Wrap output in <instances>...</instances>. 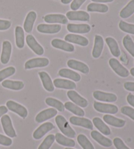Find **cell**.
Returning a JSON list of instances; mask_svg holds the SVG:
<instances>
[{
  "instance_id": "cell-16",
  "label": "cell",
  "mask_w": 134,
  "mask_h": 149,
  "mask_svg": "<svg viewBox=\"0 0 134 149\" xmlns=\"http://www.w3.org/2000/svg\"><path fill=\"white\" fill-rule=\"evenodd\" d=\"M61 26L58 24H41L37 26V30L40 33L54 34L57 33L61 30Z\"/></svg>"
},
{
  "instance_id": "cell-47",
  "label": "cell",
  "mask_w": 134,
  "mask_h": 149,
  "mask_svg": "<svg viewBox=\"0 0 134 149\" xmlns=\"http://www.w3.org/2000/svg\"><path fill=\"white\" fill-rule=\"evenodd\" d=\"M124 88L130 92H134V82H126L124 84Z\"/></svg>"
},
{
  "instance_id": "cell-29",
  "label": "cell",
  "mask_w": 134,
  "mask_h": 149,
  "mask_svg": "<svg viewBox=\"0 0 134 149\" xmlns=\"http://www.w3.org/2000/svg\"><path fill=\"white\" fill-rule=\"evenodd\" d=\"M107 45L110 49L111 54L114 57H119L120 55V50L116 40L112 37H107L105 39Z\"/></svg>"
},
{
  "instance_id": "cell-19",
  "label": "cell",
  "mask_w": 134,
  "mask_h": 149,
  "mask_svg": "<svg viewBox=\"0 0 134 149\" xmlns=\"http://www.w3.org/2000/svg\"><path fill=\"white\" fill-rule=\"evenodd\" d=\"M64 39H65L66 41L79 45L82 47L87 46L89 43V41H88L87 38L81 36L75 35V34H68L66 36Z\"/></svg>"
},
{
  "instance_id": "cell-41",
  "label": "cell",
  "mask_w": 134,
  "mask_h": 149,
  "mask_svg": "<svg viewBox=\"0 0 134 149\" xmlns=\"http://www.w3.org/2000/svg\"><path fill=\"white\" fill-rule=\"evenodd\" d=\"M15 72L16 70L14 67H8L0 71V82L7 78V77L13 75Z\"/></svg>"
},
{
  "instance_id": "cell-7",
  "label": "cell",
  "mask_w": 134,
  "mask_h": 149,
  "mask_svg": "<svg viewBox=\"0 0 134 149\" xmlns=\"http://www.w3.org/2000/svg\"><path fill=\"white\" fill-rule=\"evenodd\" d=\"M68 20L74 21H88L90 20V15L87 12L83 10H71L66 13Z\"/></svg>"
},
{
  "instance_id": "cell-22",
  "label": "cell",
  "mask_w": 134,
  "mask_h": 149,
  "mask_svg": "<svg viewBox=\"0 0 134 149\" xmlns=\"http://www.w3.org/2000/svg\"><path fill=\"white\" fill-rule=\"evenodd\" d=\"M91 137L103 147H110L112 145V142L111 139L104 137L102 134H101L100 133H99L98 131H96V130H93L91 132Z\"/></svg>"
},
{
  "instance_id": "cell-46",
  "label": "cell",
  "mask_w": 134,
  "mask_h": 149,
  "mask_svg": "<svg viewBox=\"0 0 134 149\" xmlns=\"http://www.w3.org/2000/svg\"><path fill=\"white\" fill-rule=\"evenodd\" d=\"M11 26V22L9 20L0 19V31L7 30L10 28Z\"/></svg>"
},
{
  "instance_id": "cell-39",
  "label": "cell",
  "mask_w": 134,
  "mask_h": 149,
  "mask_svg": "<svg viewBox=\"0 0 134 149\" xmlns=\"http://www.w3.org/2000/svg\"><path fill=\"white\" fill-rule=\"evenodd\" d=\"M55 141V136L52 134L49 135L44 139L38 149H49Z\"/></svg>"
},
{
  "instance_id": "cell-25",
  "label": "cell",
  "mask_w": 134,
  "mask_h": 149,
  "mask_svg": "<svg viewBox=\"0 0 134 149\" xmlns=\"http://www.w3.org/2000/svg\"><path fill=\"white\" fill-rule=\"evenodd\" d=\"M37 18V14L35 11H30L27 15L24 22V29L26 32L30 33L33 30L34 24Z\"/></svg>"
},
{
  "instance_id": "cell-14",
  "label": "cell",
  "mask_w": 134,
  "mask_h": 149,
  "mask_svg": "<svg viewBox=\"0 0 134 149\" xmlns=\"http://www.w3.org/2000/svg\"><path fill=\"white\" fill-rule=\"evenodd\" d=\"M69 122L75 126H79L88 130L93 129V123L89 119L73 116L69 118Z\"/></svg>"
},
{
  "instance_id": "cell-42",
  "label": "cell",
  "mask_w": 134,
  "mask_h": 149,
  "mask_svg": "<svg viewBox=\"0 0 134 149\" xmlns=\"http://www.w3.org/2000/svg\"><path fill=\"white\" fill-rule=\"evenodd\" d=\"M121 113L134 120V109L132 107H128V106L122 107L121 108Z\"/></svg>"
},
{
  "instance_id": "cell-23",
  "label": "cell",
  "mask_w": 134,
  "mask_h": 149,
  "mask_svg": "<svg viewBox=\"0 0 134 149\" xmlns=\"http://www.w3.org/2000/svg\"><path fill=\"white\" fill-rule=\"evenodd\" d=\"M53 84L58 88L73 90L76 88V84L71 81L63 79H56L53 81Z\"/></svg>"
},
{
  "instance_id": "cell-40",
  "label": "cell",
  "mask_w": 134,
  "mask_h": 149,
  "mask_svg": "<svg viewBox=\"0 0 134 149\" xmlns=\"http://www.w3.org/2000/svg\"><path fill=\"white\" fill-rule=\"evenodd\" d=\"M119 26L120 30L124 31V32L134 35V24L127 23L124 22V21L121 20L119 22Z\"/></svg>"
},
{
  "instance_id": "cell-24",
  "label": "cell",
  "mask_w": 134,
  "mask_h": 149,
  "mask_svg": "<svg viewBox=\"0 0 134 149\" xmlns=\"http://www.w3.org/2000/svg\"><path fill=\"white\" fill-rule=\"evenodd\" d=\"M39 76L41 80L44 88L48 92H53L54 90V86L49 74L45 71H41L39 73Z\"/></svg>"
},
{
  "instance_id": "cell-45",
  "label": "cell",
  "mask_w": 134,
  "mask_h": 149,
  "mask_svg": "<svg viewBox=\"0 0 134 149\" xmlns=\"http://www.w3.org/2000/svg\"><path fill=\"white\" fill-rule=\"evenodd\" d=\"M86 1L87 0H73L71 3V9L73 10H78Z\"/></svg>"
},
{
  "instance_id": "cell-28",
  "label": "cell",
  "mask_w": 134,
  "mask_h": 149,
  "mask_svg": "<svg viewBox=\"0 0 134 149\" xmlns=\"http://www.w3.org/2000/svg\"><path fill=\"white\" fill-rule=\"evenodd\" d=\"M93 124L100 131L101 134L105 135H109L111 134V130L100 118L95 117L93 118Z\"/></svg>"
},
{
  "instance_id": "cell-35",
  "label": "cell",
  "mask_w": 134,
  "mask_h": 149,
  "mask_svg": "<svg viewBox=\"0 0 134 149\" xmlns=\"http://www.w3.org/2000/svg\"><path fill=\"white\" fill-rule=\"evenodd\" d=\"M134 13V0H131L120 12V17L122 18H127Z\"/></svg>"
},
{
  "instance_id": "cell-12",
  "label": "cell",
  "mask_w": 134,
  "mask_h": 149,
  "mask_svg": "<svg viewBox=\"0 0 134 149\" xmlns=\"http://www.w3.org/2000/svg\"><path fill=\"white\" fill-rule=\"evenodd\" d=\"M93 96L96 100L105 102H115L117 100V96L112 93H107L99 90L94 92Z\"/></svg>"
},
{
  "instance_id": "cell-38",
  "label": "cell",
  "mask_w": 134,
  "mask_h": 149,
  "mask_svg": "<svg viewBox=\"0 0 134 149\" xmlns=\"http://www.w3.org/2000/svg\"><path fill=\"white\" fill-rule=\"evenodd\" d=\"M77 141L83 149H94L93 145L87 136L83 134H80L77 136Z\"/></svg>"
},
{
  "instance_id": "cell-34",
  "label": "cell",
  "mask_w": 134,
  "mask_h": 149,
  "mask_svg": "<svg viewBox=\"0 0 134 149\" xmlns=\"http://www.w3.org/2000/svg\"><path fill=\"white\" fill-rule=\"evenodd\" d=\"M64 107H65L67 110L71 112L72 113H73L77 116H84L85 114L84 111L82 110V109L79 107L77 105L74 104V103L72 102H66L65 104H64Z\"/></svg>"
},
{
  "instance_id": "cell-36",
  "label": "cell",
  "mask_w": 134,
  "mask_h": 149,
  "mask_svg": "<svg viewBox=\"0 0 134 149\" xmlns=\"http://www.w3.org/2000/svg\"><path fill=\"white\" fill-rule=\"evenodd\" d=\"M45 103L46 104L50 107H52L56 110L59 111L60 112H63L64 111V105L60 101H59L54 98L52 97H47L46 100H45Z\"/></svg>"
},
{
  "instance_id": "cell-31",
  "label": "cell",
  "mask_w": 134,
  "mask_h": 149,
  "mask_svg": "<svg viewBox=\"0 0 134 149\" xmlns=\"http://www.w3.org/2000/svg\"><path fill=\"white\" fill-rule=\"evenodd\" d=\"M15 40L17 47L19 49H22L24 47L25 37L24 31L23 28L18 26L15 28Z\"/></svg>"
},
{
  "instance_id": "cell-4",
  "label": "cell",
  "mask_w": 134,
  "mask_h": 149,
  "mask_svg": "<svg viewBox=\"0 0 134 149\" xmlns=\"http://www.w3.org/2000/svg\"><path fill=\"white\" fill-rule=\"evenodd\" d=\"M1 122L3 131L7 136L12 138L17 136L15 130L13 126L11 119L9 115L4 114L3 116H2L1 118Z\"/></svg>"
},
{
  "instance_id": "cell-37",
  "label": "cell",
  "mask_w": 134,
  "mask_h": 149,
  "mask_svg": "<svg viewBox=\"0 0 134 149\" xmlns=\"http://www.w3.org/2000/svg\"><path fill=\"white\" fill-rule=\"evenodd\" d=\"M123 45H124L126 50L130 53V54L134 57V42L130 36H126L123 38Z\"/></svg>"
},
{
  "instance_id": "cell-43",
  "label": "cell",
  "mask_w": 134,
  "mask_h": 149,
  "mask_svg": "<svg viewBox=\"0 0 134 149\" xmlns=\"http://www.w3.org/2000/svg\"><path fill=\"white\" fill-rule=\"evenodd\" d=\"M113 144L117 149H130L124 144L123 141L119 137H116L113 139Z\"/></svg>"
},
{
  "instance_id": "cell-6",
  "label": "cell",
  "mask_w": 134,
  "mask_h": 149,
  "mask_svg": "<svg viewBox=\"0 0 134 149\" xmlns=\"http://www.w3.org/2000/svg\"><path fill=\"white\" fill-rule=\"evenodd\" d=\"M49 64V60L46 58H32L27 61L25 63L26 70L36 68H44Z\"/></svg>"
},
{
  "instance_id": "cell-13",
  "label": "cell",
  "mask_w": 134,
  "mask_h": 149,
  "mask_svg": "<svg viewBox=\"0 0 134 149\" xmlns=\"http://www.w3.org/2000/svg\"><path fill=\"white\" fill-rule=\"evenodd\" d=\"M67 30L69 32L74 33H87L90 31L91 27L87 24H68L67 26Z\"/></svg>"
},
{
  "instance_id": "cell-27",
  "label": "cell",
  "mask_w": 134,
  "mask_h": 149,
  "mask_svg": "<svg viewBox=\"0 0 134 149\" xmlns=\"http://www.w3.org/2000/svg\"><path fill=\"white\" fill-rule=\"evenodd\" d=\"M58 74L61 77L68 78L75 82L80 81V79H81V77H80V75L79 73H77L75 71H73L71 70H69V69L66 68L61 69L59 71Z\"/></svg>"
},
{
  "instance_id": "cell-3",
  "label": "cell",
  "mask_w": 134,
  "mask_h": 149,
  "mask_svg": "<svg viewBox=\"0 0 134 149\" xmlns=\"http://www.w3.org/2000/svg\"><path fill=\"white\" fill-rule=\"evenodd\" d=\"M94 108L96 111L101 113L114 114L117 113L118 111H119V109L116 105L97 102L94 103Z\"/></svg>"
},
{
  "instance_id": "cell-32",
  "label": "cell",
  "mask_w": 134,
  "mask_h": 149,
  "mask_svg": "<svg viewBox=\"0 0 134 149\" xmlns=\"http://www.w3.org/2000/svg\"><path fill=\"white\" fill-rule=\"evenodd\" d=\"M55 140L56 141L58 144H60L64 147H74L75 146V141L69 139V138L66 137L60 133H58L55 135Z\"/></svg>"
},
{
  "instance_id": "cell-20",
  "label": "cell",
  "mask_w": 134,
  "mask_h": 149,
  "mask_svg": "<svg viewBox=\"0 0 134 149\" xmlns=\"http://www.w3.org/2000/svg\"><path fill=\"white\" fill-rule=\"evenodd\" d=\"M44 20L47 23L49 24H66L68 23V18L65 15L61 14H49L45 16Z\"/></svg>"
},
{
  "instance_id": "cell-9",
  "label": "cell",
  "mask_w": 134,
  "mask_h": 149,
  "mask_svg": "<svg viewBox=\"0 0 134 149\" xmlns=\"http://www.w3.org/2000/svg\"><path fill=\"white\" fill-rule=\"evenodd\" d=\"M26 41L27 45H28V47L30 48L37 55L41 56L44 54L43 48L41 46V45L39 44V42L37 41V40L33 36H27Z\"/></svg>"
},
{
  "instance_id": "cell-51",
  "label": "cell",
  "mask_w": 134,
  "mask_h": 149,
  "mask_svg": "<svg viewBox=\"0 0 134 149\" xmlns=\"http://www.w3.org/2000/svg\"><path fill=\"white\" fill-rule=\"evenodd\" d=\"M72 1H73V0H61V2L63 4L66 5V4L70 3H71Z\"/></svg>"
},
{
  "instance_id": "cell-8",
  "label": "cell",
  "mask_w": 134,
  "mask_h": 149,
  "mask_svg": "<svg viewBox=\"0 0 134 149\" xmlns=\"http://www.w3.org/2000/svg\"><path fill=\"white\" fill-rule=\"evenodd\" d=\"M54 128V126L51 122H46L41 124L38 128L35 130L33 134V137L35 139H40L44 136V135L52 129Z\"/></svg>"
},
{
  "instance_id": "cell-49",
  "label": "cell",
  "mask_w": 134,
  "mask_h": 149,
  "mask_svg": "<svg viewBox=\"0 0 134 149\" xmlns=\"http://www.w3.org/2000/svg\"><path fill=\"white\" fill-rule=\"evenodd\" d=\"M8 111V109L7 107H5V106H0V118L2 116H3L5 114H6Z\"/></svg>"
},
{
  "instance_id": "cell-18",
  "label": "cell",
  "mask_w": 134,
  "mask_h": 149,
  "mask_svg": "<svg viewBox=\"0 0 134 149\" xmlns=\"http://www.w3.org/2000/svg\"><path fill=\"white\" fill-rule=\"evenodd\" d=\"M104 47L103 37L101 36L96 35L94 38V45L92 50V56L94 58H98L102 53Z\"/></svg>"
},
{
  "instance_id": "cell-17",
  "label": "cell",
  "mask_w": 134,
  "mask_h": 149,
  "mask_svg": "<svg viewBox=\"0 0 134 149\" xmlns=\"http://www.w3.org/2000/svg\"><path fill=\"white\" fill-rule=\"evenodd\" d=\"M51 45L53 47L56 48V49L62 50L66 52H71L75 50V47L73 45L60 39H52V41H51Z\"/></svg>"
},
{
  "instance_id": "cell-10",
  "label": "cell",
  "mask_w": 134,
  "mask_h": 149,
  "mask_svg": "<svg viewBox=\"0 0 134 149\" xmlns=\"http://www.w3.org/2000/svg\"><path fill=\"white\" fill-rule=\"evenodd\" d=\"M57 113L58 112L56 109H47L42 111L37 114L36 117V121L37 123H42V122H45L47 120H49L54 117L56 116Z\"/></svg>"
},
{
  "instance_id": "cell-21",
  "label": "cell",
  "mask_w": 134,
  "mask_h": 149,
  "mask_svg": "<svg viewBox=\"0 0 134 149\" xmlns=\"http://www.w3.org/2000/svg\"><path fill=\"white\" fill-rule=\"evenodd\" d=\"M67 64L69 68H70L73 70L79 71L84 74H87L89 73V68L88 66L79 61L75 60H69L67 62Z\"/></svg>"
},
{
  "instance_id": "cell-15",
  "label": "cell",
  "mask_w": 134,
  "mask_h": 149,
  "mask_svg": "<svg viewBox=\"0 0 134 149\" xmlns=\"http://www.w3.org/2000/svg\"><path fill=\"white\" fill-rule=\"evenodd\" d=\"M12 51L11 43L8 41L3 42L2 45V52L1 55V62L3 64H7L9 62L10 55Z\"/></svg>"
},
{
  "instance_id": "cell-11",
  "label": "cell",
  "mask_w": 134,
  "mask_h": 149,
  "mask_svg": "<svg viewBox=\"0 0 134 149\" xmlns=\"http://www.w3.org/2000/svg\"><path fill=\"white\" fill-rule=\"evenodd\" d=\"M67 95H68L69 99L71 100L75 104L80 106V107L85 108L88 105V101L85 98L80 96L78 93L74 91V90H69L67 93Z\"/></svg>"
},
{
  "instance_id": "cell-52",
  "label": "cell",
  "mask_w": 134,
  "mask_h": 149,
  "mask_svg": "<svg viewBox=\"0 0 134 149\" xmlns=\"http://www.w3.org/2000/svg\"><path fill=\"white\" fill-rule=\"evenodd\" d=\"M130 73H131V74H132L133 77H134V68H132L130 70Z\"/></svg>"
},
{
  "instance_id": "cell-1",
  "label": "cell",
  "mask_w": 134,
  "mask_h": 149,
  "mask_svg": "<svg viewBox=\"0 0 134 149\" xmlns=\"http://www.w3.org/2000/svg\"><path fill=\"white\" fill-rule=\"evenodd\" d=\"M55 122L62 134L69 138H74L76 135V133L73 128L69 126L68 121L63 116L58 115L56 116Z\"/></svg>"
},
{
  "instance_id": "cell-26",
  "label": "cell",
  "mask_w": 134,
  "mask_h": 149,
  "mask_svg": "<svg viewBox=\"0 0 134 149\" xmlns=\"http://www.w3.org/2000/svg\"><path fill=\"white\" fill-rule=\"evenodd\" d=\"M103 118L105 123L116 127H122L125 126L126 124V122L124 120L118 118L110 114H105L103 116Z\"/></svg>"
},
{
  "instance_id": "cell-33",
  "label": "cell",
  "mask_w": 134,
  "mask_h": 149,
  "mask_svg": "<svg viewBox=\"0 0 134 149\" xmlns=\"http://www.w3.org/2000/svg\"><path fill=\"white\" fill-rule=\"evenodd\" d=\"M87 10L88 12H98L105 13L109 10L107 5L97 3H91L87 6Z\"/></svg>"
},
{
  "instance_id": "cell-30",
  "label": "cell",
  "mask_w": 134,
  "mask_h": 149,
  "mask_svg": "<svg viewBox=\"0 0 134 149\" xmlns=\"http://www.w3.org/2000/svg\"><path fill=\"white\" fill-rule=\"evenodd\" d=\"M1 85L5 88L13 90H20L24 87V83L22 81H11V80H5L3 81Z\"/></svg>"
},
{
  "instance_id": "cell-2",
  "label": "cell",
  "mask_w": 134,
  "mask_h": 149,
  "mask_svg": "<svg viewBox=\"0 0 134 149\" xmlns=\"http://www.w3.org/2000/svg\"><path fill=\"white\" fill-rule=\"evenodd\" d=\"M109 64L112 70L119 76L123 77V78L129 76V71L124 68L118 60L115 59V58H111L109 61Z\"/></svg>"
},
{
  "instance_id": "cell-5",
  "label": "cell",
  "mask_w": 134,
  "mask_h": 149,
  "mask_svg": "<svg viewBox=\"0 0 134 149\" xmlns=\"http://www.w3.org/2000/svg\"><path fill=\"white\" fill-rule=\"evenodd\" d=\"M6 105L8 109L14 112L18 115L22 117V118H25L28 116V110L26 108L24 107L22 105L19 104L14 101L9 100L6 103Z\"/></svg>"
},
{
  "instance_id": "cell-53",
  "label": "cell",
  "mask_w": 134,
  "mask_h": 149,
  "mask_svg": "<svg viewBox=\"0 0 134 149\" xmlns=\"http://www.w3.org/2000/svg\"><path fill=\"white\" fill-rule=\"evenodd\" d=\"M65 149H73V148H66Z\"/></svg>"
},
{
  "instance_id": "cell-50",
  "label": "cell",
  "mask_w": 134,
  "mask_h": 149,
  "mask_svg": "<svg viewBox=\"0 0 134 149\" xmlns=\"http://www.w3.org/2000/svg\"><path fill=\"white\" fill-rule=\"evenodd\" d=\"M92 1L96 3H110L112 2L114 0H92Z\"/></svg>"
},
{
  "instance_id": "cell-44",
  "label": "cell",
  "mask_w": 134,
  "mask_h": 149,
  "mask_svg": "<svg viewBox=\"0 0 134 149\" xmlns=\"http://www.w3.org/2000/svg\"><path fill=\"white\" fill-rule=\"evenodd\" d=\"M13 141L9 137L5 136L0 134V145L3 146H5V147H9L12 145Z\"/></svg>"
},
{
  "instance_id": "cell-48",
  "label": "cell",
  "mask_w": 134,
  "mask_h": 149,
  "mask_svg": "<svg viewBox=\"0 0 134 149\" xmlns=\"http://www.w3.org/2000/svg\"><path fill=\"white\" fill-rule=\"evenodd\" d=\"M127 102L129 104L134 107V95L129 94L127 96Z\"/></svg>"
}]
</instances>
